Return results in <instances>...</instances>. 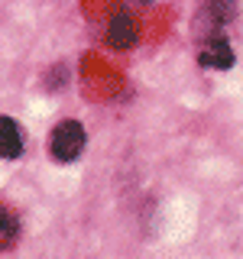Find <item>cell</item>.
<instances>
[{"instance_id":"1","label":"cell","mask_w":243,"mask_h":259,"mask_svg":"<svg viewBox=\"0 0 243 259\" xmlns=\"http://www.w3.org/2000/svg\"><path fill=\"white\" fill-rule=\"evenodd\" d=\"M49 149L59 162H75L85 149V126L78 120H62L59 126L52 130V140H49Z\"/></svg>"},{"instance_id":"2","label":"cell","mask_w":243,"mask_h":259,"mask_svg":"<svg viewBox=\"0 0 243 259\" xmlns=\"http://www.w3.org/2000/svg\"><path fill=\"white\" fill-rule=\"evenodd\" d=\"M198 62L205 65V68H230L233 65V49L221 32H217V36H208L205 42H201Z\"/></svg>"},{"instance_id":"3","label":"cell","mask_w":243,"mask_h":259,"mask_svg":"<svg viewBox=\"0 0 243 259\" xmlns=\"http://www.w3.org/2000/svg\"><path fill=\"white\" fill-rule=\"evenodd\" d=\"M107 46L113 49H130L136 46V23L130 13H117L107 26Z\"/></svg>"},{"instance_id":"4","label":"cell","mask_w":243,"mask_h":259,"mask_svg":"<svg viewBox=\"0 0 243 259\" xmlns=\"http://www.w3.org/2000/svg\"><path fill=\"white\" fill-rule=\"evenodd\" d=\"M233 13H237V0H205V10H201L198 23H208L211 29H217V26H224V23H230Z\"/></svg>"},{"instance_id":"5","label":"cell","mask_w":243,"mask_h":259,"mask_svg":"<svg viewBox=\"0 0 243 259\" xmlns=\"http://www.w3.org/2000/svg\"><path fill=\"white\" fill-rule=\"evenodd\" d=\"M0 126H4V140H0V152H4V159H20V152H23L20 126L13 123V117H4Z\"/></svg>"},{"instance_id":"6","label":"cell","mask_w":243,"mask_h":259,"mask_svg":"<svg viewBox=\"0 0 243 259\" xmlns=\"http://www.w3.org/2000/svg\"><path fill=\"white\" fill-rule=\"evenodd\" d=\"M0 217H4V249H10L13 243H16V221L10 217V210H7V207H4V214H0Z\"/></svg>"},{"instance_id":"7","label":"cell","mask_w":243,"mask_h":259,"mask_svg":"<svg viewBox=\"0 0 243 259\" xmlns=\"http://www.w3.org/2000/svg\"><path fill=\"white\" fill-rule=\"evenodd\" d=\"M140 4H152V0H140Z\"/></svg>"}]
</instances>
